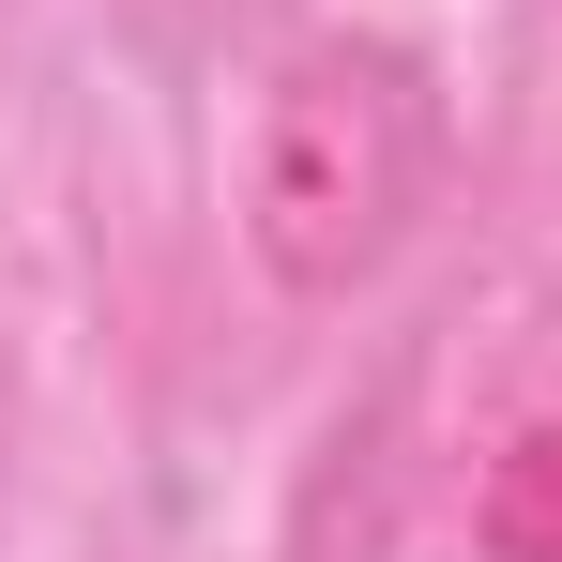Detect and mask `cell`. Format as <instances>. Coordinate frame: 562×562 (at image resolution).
Segmentation results:
<instances>
[{
	"label": "cell",
	"instance_id": "cell-1",
	"mask_svg": "<svg viewBox=\"0 0 562 562\" xmlns=\"http://www.w3.org/2000/svg\"><path fill=\"white\" fill-rule=\"evenodd\" d=\"M441 168V92L395 31H304L244 137V244L289 304H350L411 244Z\"/></svg>",
	"mask_w": 562,
	"mask_h": 562
},
{
	"label": "cell",
	"instance_id": "cell-2",
	"mask_svg": "<svg viewBox=\"0 0 562 562\" xmlns=\"http://www.w3.org/2000/svg\"><path fill=\"white\" fill-rule=\"evenodd\" d=\"M471 548L486 562H562V426H517L471 486Z\"/></svg>",
	"mask_w": 562,
	"mask_h": 562
}]
</instances>
